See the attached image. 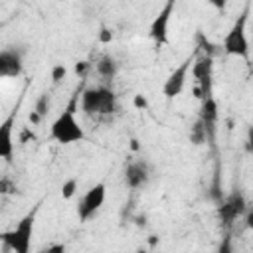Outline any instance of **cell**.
<instances>
[{"mask_svg": "<svg viewBox=\"0 0 253 253\" xmlns=\"http://www.w3.org/2000/svg\"><path fill=\"white\" fill-rule=\"evenodd\" d=\"M75 99H77V95L63 109V113H59L53 119V123L49 126V136L59 144H73V142L85 140V130L75 117Z\"/></svg>", "mask_w": 253, "mask_h": 253, "instance_id": "obj_1", "label": "cell"}, {"mask_svg": "<svg viewBox=\"0 0 253 253\" xmlns=\"http://www.w3.org/2000/svg\"><path fill=\"white\" fill-rule=\"evenodd\" d=\"M117 107V95L111 87L97 85L81 93V111L85 115H111Z\"/></svg>", "mask_w": 253, "mask_h": 253, "instance_id": "obj_2", "label": "cell"}, {"mask_svg": "<svg viewBox=\"0 0 253 253\" xmlns=\"http://www.w3.org/2000/svg\"><path fill=\"white\" fill-rule=\"evenodd\" d=\"M34 223H36V210L26 213L14 229L0 233V241H4V245L16 253H28L34 237Z\"/></svg>", "mask_w": 253, "mask_h": 253, "instance_id": "obj_3", "label": "cell"}, {"mask_svg": "<svg viewBox=\"0 0 253 253\" xmlns=\"http://www.w3.org/2000/svg\"><path fill=\"white\" fill-rule=\"evenodd\" d=\"M245 22H247V14L239 16L237 22L229 28V32L223 38V51L227 55H235V57H249V42L245 36Z\"/></svg>", "mask_w": 253, "mask_h": 253, "instance_id": "obj_4", "label": "cell"}, {"mask_svg": "<svg viewBox=\"0 0 253 253\" xmlns=\"http://www.w3.org/2000/svg\"><path fill=\"white\" fill-rule=\"evenodd\" d=\"M105 198H107V186H105L103 182L91 186V188L83 194V198H81V202H79V206H77V217H79V221L91 219V217L103 208Z\"/></svg>", "mask_w": 253, "mask_h": 253, "instance_id": "obj_5", "label": "cell"}, {"mask_svg": "<svg viewBox=\"0 0 253 253\" xmlns=\"http://www.w3.org/2000/svg\"><path fill=\"white\" fill-rule=\"evenodd\" d=\"M174 6L176 0H166V4L162 6V10L158 12V16L152 20L150 30H148V38L156 43V45H164L168 43V26H170V18L174 14Z\"/></svg>", "mask_w": 253, "mask_h": 253, "instance_id": "obj_6", "label": "cell"}, {"mask_svg": "<svg viewBox=\"0 0 253 253\" xmlns=\"http://www.w3.org/2000/svg\"><path fill=\"white\" fill-rule=\"evenodd\" d=\"M245 210H247V200H245V196L237 190V192L229 194L223 202H219L217 215H219V219H221L223 225H231L237 217H243Z\"/></svg>", "mask_w": 253, "mask_h": 253, "instance_id": "obj_7", "label": "cell"}, {"mask_svg": "<svg viewBox=\"0 0 253 253\" xmlns=\"http://www.w3.org/2000/svg\"><path fill=\"white\" fill-rule=\"evenodd\" d=\"M192 61H194V55L186 57V59L166 77V81H164V85H162V95H164L166 99H174V97H178V95L184 91L186 79H188V71H190V67H192Z\"/></svg>", "mask_w": 253, "mask_h": 253, "instance_id": "obj_8", "label": "cell"}, {"mask_svg": "<svg viewBox=\"0 0 253 253\" xmlns=\"http://www.w3.org/2000/svg\"><path fill=\"white\" fill-rule=\"evenodd\" d=\"M14 119L16 113H12L4 123H0V160L10 162L14 156Z\"/></svg>", "mask_w": 253, "mask_h": 253, "instance_id": "obj_9", "label": "cell"}, {"mask_svg": "<svg viewBox=\"0 0 253 253\" xmlns=\"http://www.w3.org/2000/svg\"><path fill=\"white\" fill-rule=\"evenodd\" d=\"M24 69L22 55L16 49H2L0 51V77H18Z\"/></svg>", "mask_w": 253, "mask_h": 253, "instance_id": "obj_10", "label": "cell"}, {"mask_svg": "<svg viewBox=\"0 0 253 253\" xmlns=\"http://www.w3.org/2000/svg\"><path fill=\"white\" fill-rule=\"evenodd\" d=\"M148 178H150V174H148V166L144 162H132L125 168V182L132 190L144 186L148 182Z\"/></svg>", "mask_w": 253, "mask_h": 253, "instance_id": "obj_11", "label": "cell"}, {"mask_svg": "<svg viewBox=\"0 0 253 253\" xmlns=\"http://www.w3.org/2000/svg\"><path fill=\"white\" fill-rule=\"evenodd\" d=\"M190 71H192V75H194V79H196V81L206 79V77H211V73H213V57H211L210 53L200 55L198 59L194 57Z\"/></svg>", "mask_w": 253, "mask_h": 253, "instance_id": "obj_12", "label": "cell"}, {"mask_svg": "<svg viewBox=\"0 0 253 253\" xmlns=\"http://www.w3.org/2000/svg\"><path fill=\"white\" fill-rule=\"evenodd\" d=\"M200 121H202L208 128H211V126L215 125V121H217V101L213 99V95H210V97H204V99H202V107H200Z\"/></svg>", "mask_w": 253, "mask_h": 253, "instance_id": "obj_13", "label": "cell"}, {"mask_svg": "<svg viewBox=\"0 0 253 253\" xmlns=\"http://www.w3.org/2000/svg\"><path fill=\"white\" fill-rule=\"evenodd\" d=\"M97 71H99L101 77L113 79V77L117 75V71H119V63H117L115 57H111V55H103V57L97 61Z\"/></svg>", "mask_w": 253, "mask_h": 253, "instance_id": "obj_14", "label": "cell"}, {"mask_svg": "<svg viewBox=\"0 0 253 253\" xmlns=\"http://www.w3.org/2000/svg\"><path fill=\"white\" fill-rule=\"evenodd\" d=\"M188 138H190V142H194L196 146H200V144H204L206 142V138H208V126L198 119L196 121V125L190 128V134H188Z\"/></svg>", "mask_w": 253, "mask_h": 253, "instance_id": "obj_15", "label": "cell"}, {"mask_svg": "<svg viewBox=\"0 0 253 253\" xmlns=\"http://www.w3.org/2000/svg\"><path fill=\"white\" fill-rule=\"evenodd\" d=\"M77 188H79L77 178H69V180H65V182L61 184V198H63V200H71V198L75 196Z\"/></svg>", "mask_w": 253, "mask_h": 253, "instance_id": "obj_16", "label": "cell"}, {"mask_svg": "<svg viewBox=\"0 0 253 253\" xmlns=\"http://www.w3.org/2000/svg\"><path fill=\"white\" fill-rule=\"evenodd\" d=\"M47 109H49V97H47V93H42V95L38 97V101H36L34 111H38L42 117H45V115H47Z\"/></svg>", "mask_w": 253, "mask_h": 253, "instance_id": "obj_17", "label": "cell"}, {"mask_svg": "<svg viewBox=\"0 0 253 253\" xmlns=\"http://www.w3.org/2000/svg\"><path fill=\"white\" fill-rule=\"evenodd\" d=\"M65 75H67V67H65L63 63H55V65L51 67V81H53V83L63 81Z\"/></svg>", "mask_w": 253, "mask_h": 253, "instance_id": "obj_18", "label": "cell"}, {"mask_svg": "<svg viewBox=\"0 0 253 253\" xmlns=\"http://www.w3.org/2000/svg\"><path fill=\"white\" fill-rule=\"evenodd\" d=\"M132 107H134L136 111H146V109H148V99H146V95L136 93V95L132 97Z\"/></svg>", "mask_w": 253, "mask_h": 253, "instance_id": "obj_19", "label": "cell"}, {"mask_svg": "<svg viewBox=\"0 0 253 253\" xmlns=\"http://www.w3.org/2000/svg\"><path fill=\"white\" fill-rule=\"evenodd\" d=\"M16 184L10 178H0V194H14Z\"/></svg>", "mask_w": 253, "mask_h": 253, "instance_id": "obj_20", "label": "cell"}, {"mask_svg": "<svg viewBox=\"0 0 253 253\" xmlns=\"http://www.w3.org/2000/svg\"><path fill=\"white\" fill-rule=\"evenodd\" d=\"M99 42H101V43H111V42H113V32H111L109 28H101V32H99Z\"/></svg>", "mask_w": 253, "mask_h": 253, "instance_id": "obj_21", "label": "cell"}, {"mask_svg": "<svg viewBox=\"0 0 253 253\" xmlns=\"http://www.w3.org/2000/svg\"><path fill=\"white\" fill-rule=\"evenodd\" d=\"M210 6H213L215 10H219V12H225V8H227V0H206Z\"/></svg>", "mask_w": 253, "mask_h": 253, "instance_id": "obj_22", "label": "cell"}, {"mask_svg": "<svg viewBox=\"0 0 253 253\" xmlns=\"http://www.w3.org/2000/svg\"><path fill=\"white\" fill-rule=\"evenodd\" d=\"M42 115L38 113V111H30V115H28V123H32V126H36V125H40L42 123Z\"/></svg>", "mask_w": 253, "mask_h": 253, "instance_id": "obj_23", "label": "cell"}, {"mask_svg": "<svg viewBox=\"0 0 253 253\" xmlns=\"http://www.w3.org/2000/svg\"><path fill=\"white\" fill-rule=\"evenodd\" d=\"M87 69H89V63H87V61H77V63H75V73H77V75H83Z\"/></svg>", "mask_w": 253, "mask_h": 253, "instance_id": "obj_24", "label": "cell"}, {"mask_svg": "<svg viewBox=\"0 0 253 253\" xmlns=\"http://www.w3.org/2000/svg\"><path fill=\"white\" fill-rule=\"evenodd\" d=\"M28 138H32V140H34V138H36V134H34L30 128H24V130H22V134H20V142H26Z\"/></svg>", "mask_w": 253, "mask_h": 253, "instance_id": "obj_25", "label": "cell"}, {"mask_svg": "<svg viewBox=\"0 0 253 253\" xmlns=\"http://www.w3.org/2000/svg\"><path fill=\"white\" fill-rule=\"evenodd\" d=\"M43 251H45V253H55V251L63 253V251H65V245H49V247H45Z\"/></svg>", "mask_w": 253, "mask_h": 253, "instance_id": "obj_26", "label": "cell"}, {"mask_svg": "<svg viewBox=\"0 0 253 253\" xmlns=\"http://www.w3.org/2000/svg\"><path fill=\"white\" fill-rule=\"evenodd\" d=\"M130 148H132V150H136V148H138V140H136V138H132V140H130Z\"/></svg>", "mask_w": 253, "mask_h": 253, "instance_id": "obj_27", "label": "cell"}]
</instances>
